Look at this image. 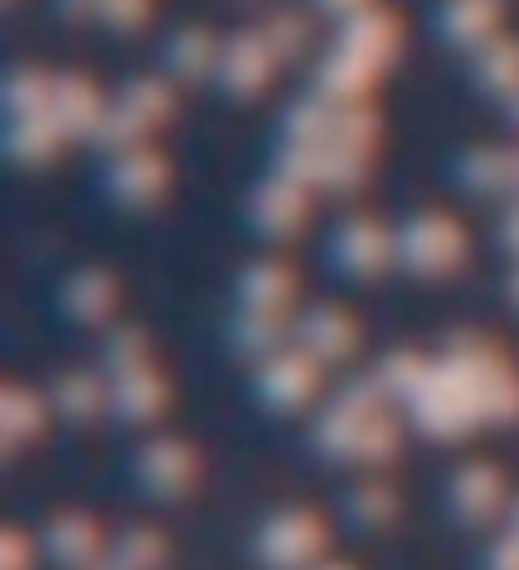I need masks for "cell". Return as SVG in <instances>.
<instances>
[{"instance_id":"1","label":"cell","mask_w":519,"mask_h":570,"mask_svg":"<svg viewBox=\"0 0 519 570\" xmlns=\"http://www.w3.org/2000/svg\"><path fill=\"white\" fill-rule=\"evenodd\" d=\"M326 556V524L316 510H281L255 530V560L265 570H316Z\"/></svg>"},{"instance_id":"2","label":"cell","mask_w":519,"mask_h":570,"mask_svg":"<svg viewBox=\"0 0 519 570\" xmlns=\"http://www.w3.org/2000/svg\"><path fill=\"white\" fill-rule=\"evenodd\" d=\"M463 249H469V239H463V229L449 214L423 209L398 229V265L408 275H418V281H438V275L459 271Z\"/></svg>"},{"instance_id":"3","label":"cell","mask_w":519,"mask_h":570,"mask_svg":"<svg viewBox=\"0 0 519 570\" xmlns=\"http://www.w3.org/2000/svg\"><path fill=\"white\" fill-rule=\"evenodd\" d=\"M326 255L346 281H372L388 265H398V229H382L372 219H362V214H352V219H342L331 229Z\"/></svg>"},{"instance_id":"4","label":"cell","mask_w":519,"mask_h":570,"mask_svg":"<svg viewBox=\"0 0 519 570\" xmlns=\"http://www.w3.org/2000/svg\"><path fill=\"white\" fill-rule=\"evenodd\" d=\"M321 372L326 362L306 352V346H281L275 356H265L255 372V392L265 397V407H281V413H295V407H306L311 397L321 392Z\"/></svg>"},{"instance_id":"5","label":"cell","mask_w":519,"mask_h":570,"mask_svg":"<svg viewBox=\"0 0 519 570\" xmlns=\"http://www.w3.org/2000/svg\"><path fill=\"white\" fill-rule=\"evenodd\" d=\"M443 510L463 524V530H479L489 524L494 514H509V494H505V474H499L494 463H459L443 484Z\"/></svg>"},{"instance_id":"6","label":"cell","mask_w":519,"mask_h":570,"mask_svg":"<svg viewBox=\"0 0 519 570\" xmlns=\"http://www.w3.org/2000/svg\"><path fill=\"white\" fill-rule=\"evenodd\" d=\"M133 479H138L143 494L154 499H178L189 494V484L199 479V459L184 439H148L133 459Z\"/></svg>"},{"instance_id":"7","label":"cell","mask_w":519,"mask_h":570,"mask_svg":"<svg viewBox=\"0 0 519 570\" xmlns=\"http://www.w3.org/2000/svg\"><path fill=\"white\" fill-rule=\"evenodd\" d=\"M36 550L57 570H97L107 556V540H102V530H97V520H87V514H57V520L41 530Z\"/></svg>"},{"instance_id":"8","label":"cell","mask_w":519,"mask_h":570,"mask_svg":"<svg viewBox=\"0 0 519 570\" xmlns=\"http://www.w3.org/2000/svg\"><path fill=\"white\" fill-rule=\"evenodd\" d=\"M295 346H306L316 362L336 367V362H346L356 352V321L342 306H311L295 321Z\"/></svg>"},{"instance_id":"9","label":"cell","mask_w":519,"mask_h":570,"mask_svg":"<svg viewBox=\"0 0 519 570\" xmlns=\"http://www.w3.org/2000/svg\"><path fill=\"white\" fill-rule=\"evenodd\" d=\"M168 403V382L148 367H133L123 377H107V413H118L123 423H148L158 417V407Z\"/></svg>"},{"instance_id":"10","label":"cell","mask_w":519,"mask_h":570,"mask_svg":"<svg viewBox=\"0 0 519 570\" xmlns=\"http://www.w3.org/2000/svg\"><path fill=\"white\" fill-rule=\"evenodd\" d=\"M235 291H239V306L245 311H275V316H285V306H291V296H295V271L281 261H260L239 275Z\"/></svg>"},{"instance_id":"11","label":"cell","mask_w":519,"mask_h":570,"mask_svg":"<svg viewBox=\"0 0 519 570\" xmlns=\"http://www.w3.org/2000/svg\"><path fill=\"white\" fill-rule=\"evenodd\" d=\"M61 306H67V316L77 321H107L112 316V306H118V281L107 271H77L67 285H61Z\"/></svg>"},{"instance_id":"12","label":"cell","mask_w":519,"mask_h":570,"mask_svg":"<svg viewBox=\"0 0 519 570\" xmlns=\"http://www.w3.org/2000/svg\"><path fill=\"white\" fill-rule=\"evenodd\" d=\"M306 219V194L295 189V178H275L255 194V229L265 235H295Z\"/></svg>"},{"instance_id":"13","label":"cell","mask_w":519,"mask_h":570,"mask_svg":"<svg viewBox=\"0 0 519 570\" xmlns=\"http://www.w3.org/2000/svg\"><path fill=\"white\" fill-rule=\"evenodd\" d=\"M51 413L71 417V423H87V417L107 413V377H97V372H67L51 387Z\"/></svg>"},{"instance_id":"14","label":"cell","mask_w":519,"mask_h":570,"mask_svg":"<svg viewBox=\"0 0 519 570\" xmlns=\"http://www.w3.org/2000/svg\"><path fill=\"white\" fill-rule=\"evenodd\" d=\"M291 342H295V321L275 316V311H245V316L235 321V352L260 356V362Z\"/></svg>"},{"instance_id":"15","label":"cell","mask_w":519,"mask_h":570,"mask_svg":"<svg viewBox=\"0 0 519 570\" xmlns=\"http://www.w3.org/2000/svg\"><path fill=\"white\" fill-rule=\"evenodd\" d=\"M47 407L31 387H6L0 397V433H6V449H21L26 439H36L47 428Z\"/></svg>"},{"instance_id":"16","label":"cell","mask_w":519,"mask_h":570,"mask_svg":"<svg viewBox=\"0 0 519 570\" xmlns=\"http://www.w3.org/2000/svg\"><path fill=\"white\" fill-rule=\"evenodd\" d=\"M168 560V546L154 530H128L118 540H107V556L97 570H158Z\"/></svg>"},{"instance_id":"17","label":"cell","mask_w":519,"mask_h":570,"mask_svg":"<svg viewBox=\"0 0 519 570\" xmlns=\"http://www.w3.org/2000/svg\"><path fill=\"white\" fill-rule=\"evenodd\" d=\"M346 520H352L356 530H382V524L398 520V494H392L382 479H366V484H356L352 494H346Z\"/></svg>"},{"instance_id":"18","label":"cell","mask_w":519,"mask_h":570,"mask_svg":"<svg viewBox=\"0 0 519 570\" xmlns=\"http://www.w3.org/2000/svg\"><path fill=\"white\" fill-rule=\"evenodd\" d=\"M133 367H148V342L143 332H112L102 346V377H123Z\"/></svg>"},{"instance_id":"19","label":"cell","mask_w":519,"mask_h":570,"mask_svg":"<svg viewBox=\"0 0 519 570\" xmlns=\"http://www.w3.org/2000/svg\"><path fill=\"white\" fill-rule=\"evenodd\" d=\"M463 184L473 194H499L505 184H515V158H499V154H473L463 164Z\"/></svg>"},{"instance_id":"20","label":"cell","mask_w":519,"mask_h":570,"mask_svg":"<svg viewBox=\"0 0 519 570\" xmlns=\"http://www.w3.org/2000/svg\"><path fill=\"white\" fill-rule=\"evenodd\" d=\"M484 570H519V530H509V524H505V534H494V540H489Z\"/></svg>"},{"instance_id":"21","label":"cell","mask_w":519,"mask_h":570,"mask_svg":"<svg viewBox=\"0 0 519 570\" xmlns=\"http://www.w3.org/2000/svg\"><path fill=\"white\" fill-rule=\"evenodd\" d=\"M0 550H6V566H0V570H26V566H31V540H26L21 530H6Z\"/></svg>"},{"instance_id":"22","label":"cell","mask_w":519,"mask_h":570,"mask_svg":"<svg viewBox=\"0 0 519 570\" xmlns=\"http://www.w3.org/2000/svg\"><path fill=\"white\" fill-rule=\"evenodd\" d=\"M499 239H505V249L519 261V204H509V214H505V225H499Z\"/></svg>"},{"instance_id":"23","label":"cell","mask_w":519,"mask_h":570,"mask_svg":"<svg viewBox=\"0 0 519 570\" xmlns=\"http://www.w3.org/2000/svg\"><path fill=\"white\" fill-rule=\"evenodd\" d=\"M509 301L519 306V265H515V275H509Z\"/></svg>"},{"instance_id":"24","label":"cell","mask_w":519,"mask_h":570,"mask_svg":"<svg viewBox=\"0 0 519 570\" xmlns=\"http://www.w3.org/2000/svg\"><path fill=\"white\" fill-rule=\"evenodd\" d=\"M509 530H519V499H509Z\"/></svg>"},{"instance_id":"25","label":"cell","mask_w":519,"mask_h":570,"mask_svg":"<svg viewBox=\"0 0 519 570\" xmlns=\"http://www.w3.org/2000/svg\"><path fill=\"white\" fill-rule=\"evenodd\" d=\"M316 570H352V566H336V560H321Z\"/></svg>"}]
</instances>
